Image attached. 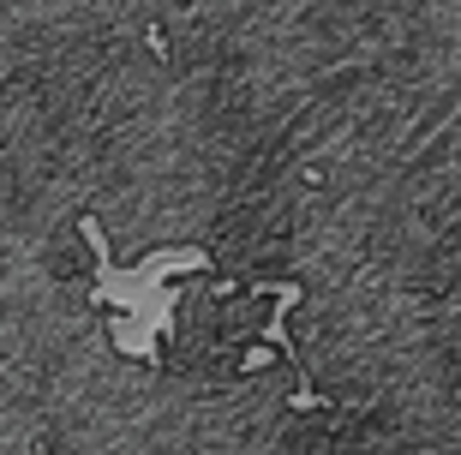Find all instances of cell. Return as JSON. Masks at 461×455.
Returning <instances> with one entry per match:
<instances>
[{"instance_id": "6da1fadb", "label": "cell", "mask_w": 461, "mask_h": 455, "mask_svg": "<svg viewBox=\"0 0 461 455\" xmlns=\"http://www.w3.org/2000/svg\"><path fill=\"white\" fill-rule=\"evenodd\" d=\"M449 455H461V450H449Z\"/></svg>"}]
</instances>
